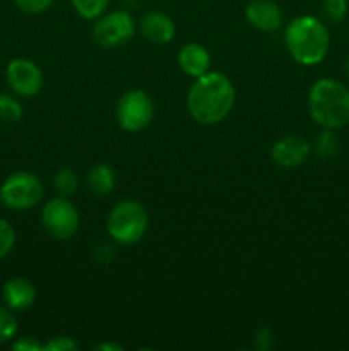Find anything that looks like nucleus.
<instances>
[{
  "instance_id": "3",
  "label": "nucleus",
  "mask_w": 349,
  "mask_h": 351,
  "mask_svg": "<svg viewBox=\"0 0 349 351\" xmlns=\"http://www.w3.org/2000/svg\"><path fill=\"white\" fill-rule=\"evenodd\" d=\"M308 110L322 129H342L349 123V89L335 79H318L308 93Z\"/></svg>"
},
{
  "instance_id": "12",
  "label": "nucleus",
  "mask_w": 349,
  "mask_h": 351,
  "mask_svg": "<svg viewBox=\"0 0 349 351\" xmlns=\"http://www.w3.org/2000/svg\"><path fill=\"white\" fill-rule=\"evenodd\" d=\"M2 298L12 312L26 311L36 300V288L26 278H12L3 285Z\"/></svg>"
},
{
  "instance_id": "9",
  "label": "nucleus",
  "mask_w": 349,
  "mask_h": 351,
  "mask_svg": "<svg viewBox=\"0 0 349 351\" xmlns=\"http://www.w3.org/2000/svg\"><path fill=\"white\" fill-rule=\"evenodd\" d=\"M7 84L19 96H36L43 88V72L29 58H14L5 69Z\"/></svg>"
},
{
  "instance_id": "7",
  "label": "nucleus",
  "mask_w": 349,
  "mask_h": 351,
  "mask_svg": "<svg viewBox=\"0 0 349 351\" xmlns=\"http://www.w3.org/2000/svg\"><path fill=\"white\" fill-rule=\"evenodd\" d=\"M154 117L153 99L142 89L127 91L116 105V120L120 127L129 132H139L146 129Z\"/></svg>"
},
{
  "instance_id": "13",
  "label": "nucleus",
  "mask_w": 349,
  "mask_h": 351,
  "mask_svg": "<svg viewBox=\"0 0 349 351\" xmlns=\"http://www.w3.org/2000/svg\"><path fill=\"white\" fill-rule=\"evenodd\" d=\"M140 31L153 43L164 45L173 40L177 27H174L173 19L168 14L154 10V12H147L140 19Z\"/></svg>"
},
{
  "instance_id": "6",
  "label": "nucleus",
  "mask_w": 349,
  "mask_h": 351,
  "mask_svg": "<svg viewBox=\"0 0 349 351\" xmlns=\"http://www.w3.org/2000/svg\"><path fill=\"white\" fill-rule=\"evenodd\" d=\"M41 223L48 235L57 240H67L79 230V211L67 197H55L43 206Z\"/></svg>"
},
{
  "instance_id": "30",
  "label": "nucleus",
  "mask_w": 349,
  "mask_h": 351,
  "mask_svg": "<svg viewBox=\"0 0 349 351\" xmlns=\"http://www.w3.org/2000/svg\"><path fill=\"white\" fill-rule=\"evenodd\" d=\"M0 202H2V201H0Z\"/></svg>"
},
{
  "instance_id": "24",
  "label": "nucleus",
  "mask_w": 349,
  "mask_h": 351,
  "mask_svg": "<svg viewBox=\"0 0 349 351\" xmlns=\"http://www.w3.org/2000/svg\"><path fill=\"white\" fill-rule=\"evenodd\" d=\"M17 9H21L26 14H41L51 5L53 0H14Z\"/></svg>"
},
{
  "instance_id": "10",
  "label": "nucleus",
  "mask_w": 349,
  "mask_h": 351,
  "mask_svg": "<svg viewBox=\"0 0 349 351\" xmlns=\"http://www.w3.org/2000/svg\"><path fill=\"white\" fill-rule=\"evenodd\" d=\"M311 144L301 136H286L270 149V158L281 168H296L308 160Z\"/></svg>"
},
{
  "instance_id": "11",
  "label": "nucleus",
  "mask_w": 349,
  "mask_h": 351,
  "mask_svg": "<svg viewBox=\"0 0 349 351\" xmlns=\"http://www.w3.org/2000/svg\"><path fill=\"white\" fill-rule=\"evenodd\" d=\"M246 19L260 31H276L283 26V10L274 0H252L246 5Z\"/></svg>"
},
{
  "instance_id": "29",
  "label": "nucleus",
  "mask_w": 349,
  "mask_h": 351,
  "mask_svg": "<svg viewBox=\"0 0 349 351\" xmlns=\"http://www.w3.org/2000/svg\"><path fill=\"white\" fill-rule=\"evenodd\" d=\"M344 72H346V75H348V79H349V58L344 62Z\"/></svg>"
},
{
  "instance_id": "22",
  "label": "nucleus",
  "mask_w": 349,
  "mask_h": 351,
  "mask_svg": "<svg viewBox=\"0 0 349 351\" xmlns=\"http://www.w3.org/2000/svg\"><path fill=\"white\" fill-rule=\"evenodd\" d=\"M14 245H16V232L9 221L0 218V259L9 256Z\"/></svg>"
},
{
  "instance_id": "23",
  "label": "nucleus",
  "mask_w": 349,
  "mask_h": 351,
  "mask_svg": "<svg viewBox=\"0 0 349 351\" xmlns=\"http://www.w3.org/2000/svg\"><path fill=\"white\" fill-rule=\"evenodd\" d=\"M77 348V343L68 336H55L43 345V351H75Z\"/></svg>"
},
{
  "instance_id": "1",
  "label": "nucleus",
  "mask_w": 349,
  "mask_h": 351,
  "mask_svg": "<svg viewBox=\"0 0 349 351\" xmlns=\"http://www.w3.org/2000/svg\"><path fill=\"white\" fill-rule=\"evenodd\" d=\"M236 91L222 72H205L195 79L187 95V108L192 119L202 125H214L233 110Z\"/></svg>"
},
{
  "instance_id": "2",
  "label": "nucleus",
  "mask_w": 349,
  "mask_h": 351,
  "mask_svg": "<svg viewBox=\"0 0 349 351\" xmlns=\"http://www.w3.org/2000/svg\"><path fill=\"white\" fill-rule=\"evenodd\" d=\"M284 41L298 64L317 65L327 55L331 36L327 26L318 17L300 16L286 26Z\"/></svg>"
},
{
  "instance_id": "27",
  "label": "nucleus",
  "mask_w": 349,
  "mask_h": 351,
  "mask_svg": "<svg viewBox=\"0 0 349 351\" xmlns=\"http://www.w3.org/2000/svg\"><path fill=\"white\" fill-rule=\"evenodd\" d=\"M99 256H106V261H109L113 256H115V252H113V249H109L108 245H101L96 249V257Z\"/></svg>"
},
{
  "instance_id": "26",
  "label": "nucleus",
  "mask_w": 349,
  "mask_h": 351,
  "mask_svg": "<svg viewBox=\"0 0 349 351\" xmlns=\"http://www.w3.org/2000/svg\"><path fill=\"white\" fill-rule=\"evenodd\" d=\"M255 346L260 350H267L272 346V332L269 329H262L255 336Z\"/></svg>"
},
{
  "instance_id": "25",
  "label": "nucleus",
  "mask_w": 349,
  "mask_h": 351,
  "mask_svg": "<svg viewBox=\"0 0 349 351\" xmlns=\"http://www.w3.org/2000/svg\"><path fill=\"white\" fill-rule=\"evenodd\" d=\"M12 350L16 351H43V345L31 336H24L12 343Z\"/></svg>"
},
{
  "instance_id": "17",
  "label": "nucleus",
  "mask_w": 349,
  "mask_h": 351,
  "mask_svg": "<svg viewBox=\"0 0 349 351\" xmlns=\"http://www.w3.org/2000/svg\"><path fill=\"white\" fill-rule=\"evenodd\" d=\"M55 191L60 197H70L77 191V175L70 168H60L53 178Z\"/></svg>"
},
{
  "instance_id": "28",
  "label": "nucleus",
  "mask_w": 349,
  "mask_h": 351,
  "mask_svg": "<svg viewBox=\"0 0 349 351\" xmlns=\"http://www.w3.org/2000/svg\"><path fill=\"white\" fill-rule=\"evenodd\" d=\"M98 351H122L123 346L122 345H116V343H103V345L96 346Z\"/></svg>"
},
{
  "instance_id": "5",
  "label": "nucleus",
  "mask_w": 349,
  "mask_h": 351,
  "mask_svg": "<svg viewBox=\"0 0 349 351\" xmlns=\"http://www.w3.org/2000/svg\"><path fill=\"white\" fill-rule=\"evenodd\" d=\"M43 197V184L31 171H16L0 187V201L16 211L34 208Z\"/></svg>"
},
{
  "instance_id": "21",
  "label": "nucleus",
  "mask_w": 349,
  "mask_h": 351,
  "mask_svg": "<svg viewBox=\"0 0 349 351\" xmlns=\"http://www.w3.org/2000/svg\"><path fill=\"white\" fill-rule=\"evenodd\" d=\"M17 332V321L9 307H0V343L10 341Z\"/></svg>"
},
{
  "instance_id": "20",
  "label": "nucleus",
  "mask_w": 349,
  "mask_h": 351,
  "mask_svg": "<svg viewBox=\"0 0 349 351\" xmlns=\"http://www.w3.org/2000/svg\"><path fill=\"white\" fill-rule=\"evenodd\" d=\"M349 9L348 0H324L322 3V12L324 17L332 24H339L346 17Z\"/></svg>"
},
{
  "instance_id": "15",
  "label": "nucleus",
  "mask_w": 349,
  "mask_h": 351,
  "mask_svg": "<svg viewBox=\"0 0 349 351\" xmlns=\"http://www.w3.org/2000/svg\"><path fill=\"white\" fill-rule=\"evenodd\" d=\"M116 185V175L109 165L98 163L89 170L88 173V187L96 195L112 194Z\"/></svg>"
},
{
  "instance_id": "14",
  "label": "nucleus",
  "mask_w": 349,
  "mask_h": 351,
  "mask_svg": "<svg viewBox=\"0 0 349 351\" xmlns=\"http://www.w3.org/2000/svg\"><path fill=\"white\" fill-rule=\"evenodd\" d=\"M178 65L190 77H201L211 67V55L201 43H187L178 51Z\"/></svg>"
},
{
  "instance_id": "8",
  "label": "nucleus",
  "mask_w": 349,
  "mask_h": 351,
  "mask_svg": "<svg viewBox=\"0 0 349 351\" xmlns=\"http://www.w3.org/2000/svg\"><path fill=\"white\" fill-rule=\"evenodd\" d=\"M133 33H135V23L127 10H113L99 17L92 27V36L105 48L125 45L133 36Z\"/></svg>"
},
{
  "instance_id": "16",
  "label": "nucleus",
  "mask_w": 349,
  "mask_h": 351,
  "mask_svg": "<svg viewBox=\"0 0 349 351\" xmlns=\"http://www.w3.org/2000/svg\"><path fill=\"white\" fill-rule=\"evenodd\" d=\"M339 149H341V141L331 129H324V132L315 141V153L320 160H331L339 153Z\"/></svg>"
},
{
  "instance_id": "19",
  "label": "nucleus",
  "mask_w": 349,
  "mask_h": 351,
  "mask_svg": "<svg viewBox=\"0 0 349 351\" xmlns=\"http://www.w3.org/2000/svg\"><path fill=\"white\" fill-rule=\"evenodd\" d=\"M109 0H72L75 12L84 19H96L108 7Z\"/></svg>"
},
{
  "instance_id": "18",
  "label": "nucleus",
  "mask_w": 349,
  "mask_h": 351,
  "mask_svg": "<svg viewBox=\"0 0 349 351\" xmlns=\"http://www.w3.org/2000/svg\"><path fill=\"white\" fill-rule=\"evenodd\" d=\"M23 119V105L17 98L0 93V120L3 122H17Z\"/></svg>"
},
{
  "instance_id": "4",
  "label": "nucleus",
  "mask_w": 349,
  "mask_h": 351,
  "mask_svg": "<svg viewBox=\"0 0 349 351\" xmlns=\"http://www.w3.org/2000/svg\"><path fill=\"white\" fill-rule=\"evenodd\" d=\"M147 225H149L147 211L140 202L132 199L118 202L109 211L106 219L109 237L120 245H132L139 242L146 235Z\"/></svg>"
}]
</instances>
